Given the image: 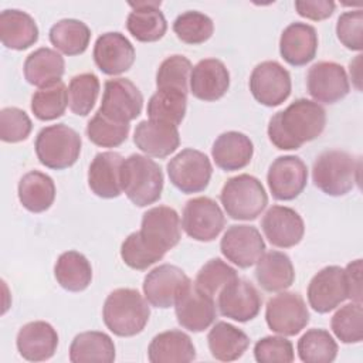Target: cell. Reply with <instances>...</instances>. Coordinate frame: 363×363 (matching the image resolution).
Here are the masks:
<instances>
[{
	"instance_id": "31",
	"label": "cell",
	"mask_w": 363,
	"mask_h": 363,
	"mask_svg": "<svg viewBox=\"0 0 363 363\" xmlns=\"http://www.w3.org/2000/svg\"><path fill=\"white\" fill-rule=\"evenodd\" d=\"M255 279L267 292L288 289L295 281V269L291 258L281 251H268L261 255L255 267Z\"/></svg>"
},
{
	"instance_id": "29",
	"label": "cell",
	"mask_w": 363,
	"mask_h": 363,
	"mask_svg": "<svg viewBox=\"0 0 363 363\" xmlns=\"http://www.w3.org/2000/svg\"><path fill=\"white\" fill-rule=\"evenodd\" d=\"M147 359L152 363H189L196 359V347L187 333L172 329L150 340Z\"/></svg>"
},
{
	"instance_id": "1",
	"label": "cell",
	"mask_w": 363,
	"mask_h": 363,
	"mask_svg": "<svg viewBox=\"0 0 363 363\" xmlns=\"http://www.w3.org/2000/svg\"><path fill=\"white\" fill-rule=\"evenodd\" d=\"M325 125L326 112L323 106L315 101L299 98L271 116L267 132L277 149L296 150L303 143L320 136Z\"/></svg>"
},
{
	"instance_id": "44",
	"label": "cell",
	"mask_w": 363,
	"mask_h": 363,
	"mask_svg": "<svg viewBox=\"0 0 363 363\" xmlns=\"http://www.w3.org/2000/svg\"><path fill=\"white\" fill-rule=\"evenodd\" d=\"M193 65L189 58L180 54H174L162 61L156 72L157 89H174L189 92L190 74Z\"/></svg>"
},
{
	"instance_id": "35",
	"label": "cell",
	"mask_w": 363,
	"mask_h": 363,
	"mask_svg": "<svg viewBox=\"0 0 363 363\" xmlns=\"http://www.w3.org/2000/svg\"><path fill=\"white\" fill-rule=\"evenodd\" d=\"M210 353L220 362H233L240 359L250 346V337L245 332L227 322H217L207 335Z\"/></svg>"
},
{
	"instance_id": "11",
	"label": "cell",
	"mask_w": 363,
	"mask_h": 363,
	"mask_svg": "<svg viewBox=\"0 0 363 363\" xmlns=\"http://www.w3.org/2000/svg\"><path fill=\"white\" fill-rule=\"evenodd\" d=\"M291 75L278 61H262L250 75V91L264 106L281 105L291 95Z\"/></svg>"
},
{
	"instance_id": "16",
	"label": "cell",
	"mask_w": 363,
	"mask_h": 363,
	"mask_svg": "<svg viewBox=\"0 0 363 363\" xmlns=\"http://www.w3.org/2000/svg\"><path fill=\"white\" fill-rule=\"evenodd\" d=\"M174 313L179 325L193 333L208 329L217 318L213 296L203 292L191 282L179 295L174 303Z\"/></svg>"
},
{
	"instance_id": "43",
	"label": "cell",
	"mask_w": 363,
	"mask_h": 363,
	"mask_svg": "<svg viewBox=\"0 0 363 363\" xmlns=\"http://www.w3.org/2000/svg\"><path fill=\"white\" fill-rule=\"evenodd\" d=\"M335 336L342 343H360L363 339V308L360 302L340 306L330 320Z\"/></svg>"
},
{
	"instance_id": "27",
	"label": "cell",
	"mask_w": 363,
	"mask_h": 363,
	"mask_svg": "<svg viewBox=\"0 0 363 363\" xmlns=\"http://www.w3.org/2000/svg\"><path fill=\"white\" fill-rule=\"evenodd\" d=\"M123 157L118 152H101L88 169V186L101 199H115L122 194L121 169Z\"/></svg>"
},
{
	"instance_id": "34",
	"label": "cell",
	"mask_w": 363,
	"mask_h": 363,
	"mask_svg": "<svg viewBox=\"0 0 363 363\" xmlns=\"http://www.w3.org/2000/svg\"><path fill=\"white\" fill-rule=\"evenodd\" d=\"M17 194L26 210L43 213L48 210L55 200V183L48 174L40 170H30L20 179Z\"/></svg>"
},
{
	"instance_id": "6",
	"label": "cell",
	"mask_w": 363,
	"mask_h": 363,
	"mask_svg": "<svg viewBox=\"0 0 363 363\" xmlns=\"http://www.w3.org/2000/svg\"><path fill=\"white\" fill-rule=\"evenodd\" d=\"M220 201L233 220H255L268 204V194L262 183L251 174L230 177L220 193Z\"/></svg>"
},
{
	"instance_id": "14",
	"label": "cell",
	"mask_w": 363,
	"mask_h": 363,
	"mask_svg": "<svg viewBox=\"0 0 363 363\" xmlns=\"http://www.w3.org/2000/svg\"><path fill=\"white\" fill-rule=\"evenodd\" d=\"M184 271L172 264H162L146 274L143 279V295L147 302L160 309L174 306L179 295L190 284Z\"/></svg>"
},
{
	"instance_id": "22",
	"label": "cell",
	"mask_w": 363,
	"mask_h": 363,
	"mask_svg": "<svg viewBox=\"0 0 363 363\" xmlns=\"http://www.w3.org/2000/svg\"><path fill=\"white\" fill-rule=\"evenodd\" d=\"M230 88V72L217 58L200 60L190 74V92L204 102H214L225 95Z\"/></svg>"
},
{
	"instance_id": "32",
	"label": "cell",
	"mask_w": 363,
	"mask_h": 363,
	"mask_svg": "<svg viewBox=\"0 0 363 363\" xmlns=\"http://www.w3.org/2000/svg\"><path fill=\"white\" fill-rule=\"evenodd\" d=\"M23 72L28 84L43 88L61 81L65 72V61L55 50L41 47L27 55Z\"/></svg>"
},
{
	"instance_id": "12",
	"label": "cell",
	"mask_w": 363,
	"mask_h": 363,
	"mask_svg": "<svg viewBox=\"0 0 363 363\" xmlns=\"http://www.w3.org/2000/svg\"><path fill=\"white\" fill-rule=\"evenodd\" d=\"M140 237L153 250L166 254L182 238V224L177 211L167 206H156L142 216Z\"/></svg>"
},
{
	"instance_id": "42",
	"label": "cell",
	"mask_w": 363,
	"mask_h": 363,
	"mask_svg": "<svg viewBox=\"0 0 363 363\" xmlns=\"http://www.w3.org/2000/svg\"><path fill=\"white\" fill-rule=\"evenodd\" d=\"M173 31L182 43L197 45L206 43L214 33L213 20L196 10H189L176 17L173 21Z\"/></svg>"
},
{
	"instance_id": "41",
	"label": "cell",
	"mask_w": 363,
	"mask_h": 363,
	"mask_svg": "<svg viewBox=\"0 0 363 363\" xmlns=\"http://www.w3.org/2000/svg\"><path fill=\"white\" fill-rule=\"evenodd\" d=\"M99 79L94 72H82L71 78L68 85V106L72 113L86 116L99 95Z\"/></svg>"
},
{
	"instance_id": "5",
	"label": "cell",
	"mask_w": 363,
	"mask_h": 363,
	"mask_svg": "<svg viewBox=\"0 0 363 363\" xmlns=\"http://www.w3.org/2000/svg\"><path fill=\"white\" fill-rule=\"evenodd\" d=\"M81 146L82 140L79 133L65 123L43 128L34 142L40 163L54 170L71 167L79 157Z\"/></svg>"
},
{
	"instance_id": "52",
	"label": "cell",
	"mask_w": 363,
	"mask_h": 363,
	"mask_svg": "<svg viewBox=\"0 0 363 363\" xmlns=\"http://www.w3.org/2000/svg\"><path fill=\"white\" fill-rule=\"evenodd\" d=\"M345 279L347 286V298L362 303V259L357 258L346 265Z\"/></svg>"
},
{
	"instance_id": "39",
	"label": "cell",
	"mask_w": 363,
	"mask_h": 363,
	"mask_svg": "<svg viewBox=\"0 0 363 363\" xmlns=\"http://www.w3.org/2000/svg\"><path fill=\"white\" fill-rule=\"evenodd\" d=\"M296 349L305 363H330L337 356V343L325 329L306 330L298 340Z\"/></svg>"
},
{
	"instance_id": "9",
	"label": "cell",
	"mask_w": 363,
	"mask_h": 363,
	"mask_svg": "<svg viewBox=\"0 0 363 363\" xmlns=\"http://www.w3.org/2000/svg\"><path fill=\"white\" fill-rule=\"evenodd\" d=\"M224 225V213L213 199L200 196L186 203L182 216V227L190 238L210 242L220 235Z\"/></svg>"
},
{
	"instance_id": "15",
	"label": "cell",
	"mask_w": 363,
	"mask_h": 363,
	"mask_svg": "<svg viewBox=\"0 0 363 363\" xmlns=\"http://www.w3.org/2000/svg\"><path fill=\"white\" fill-rule=\"evenodd\" d=\"M267 182L275 200H294L306 187L308 167L299 156H278L269 164Z\"/></svg>"
},
{
	"instance_id": "36",
	"label": "cell",
	"mask_w": 363,
	"mask_h": 363,
	"mask_svg": "<svg viewBox=\"0 0 363 363\" xmlns=\"http://www.w3.org/2000/svg\"><path fill=\"white\" fill-rule=\"evenodd\" d=\"M54 277L65 291L81 292L92 281V267L84 254L74 250L65 251L54 265Z\"/></svg>"
},
{
	"instance_id": "50",
	"label": "cell",
	"mask_w": 363,
	"mask_h": 363,
	"mask_svg": "<svg viewBox=\"0 0 363 363\" xmlns=\"http://www.w3.org/2000/svg\"><path fill=\"white\" fill-rule=\"evenodd\" d=\"M336 35L339 41L352 51L363 48V11L349 10L339 16L336 21Z\"/></svg>"
},
{
	"instance_id": "38",
	"label": "cell",
	"mask_w": 363,
	"mask_h": 363,
	"mask_svg": "<svg viewBox=\"0 0 363 363\" xmlns=\"http://www.w3.org/2000/svg\"><path fill=\"white\" fill-rule=\"evenodd\" d=\"M187 109V94L174 89H157L147 102L149 119L179 126Z\"/></svg>"
},
{
	"instance_id": "28",
	"label": "cell",
	"mask_w": 363,
	"mask_h": 363,
	"mask_svg": "<svg viewBox=\"0 0 363 363\" xmlns=\"http://www.w3.org/2000/svg\"><path fill=\"white\" fill-rule=\"evenodd\" d=\"M254 155L251 139L237 130H228L217 136L211 147V156L217 167L224 172H235L250 164Z\"/></svg>"
},
{
	"instance_id": "30",
	"label": "cell",
	"mask_w": 363,
	"mask_h": 363,
	"mask_svg": "<svg viewBox=\"0 0 363 363\" xmlns=\"http://www.w3.org/2000/svg\"><path fill=\"white\" fill-rule=\"evenodd\" d=\"M38 40L35 20L26 11L6 9L0 13V41L6 48L23 51Z\"/></svg>"
},
{
	"instance_id": "2",
	"label": "cell",
	"mask_w": 363,
	"mask_h": 363,
	"mask_svg": "<svg viewBox=\"0 0 363 363\" xmlns=\"http://www.w3.org/2000/svg\"><path fill=\"white\" fill-rule=\"evenodd\" d=\"M150 306L138 289L118 288L112 291L102 308L105 326L116 336L130 337L140 333L149 322Z\"/></svg>"
},
{
	"instance_id": "47",
	"label": "cell",
	"mask_w": 363,
	"mask_h": 363,
	"mask_svg": "<svg viewBox=\"0 0 363 363\" xmlns=\"http://www.w3.org/2000/svg\"><path fill=\"white\" fill-rule=\"evenodd\" d=\"M121 257L129 268L143 271L160 261L164 254L149 247L140 237V233L135 231L123 240L121 245Z\"/></svg>"
},
{
	"instance_id": "19",
	"label": "cell",
	"mask_w": 363,
	"mask_h": 363,
	"mask_svg": "<svg viewBox=\"0 0 363 363\" xmlns=\"http://www.w3.org/2000/svg\"><path fill=\"white\" fill-rule=\"evenodd\" d=\"M308 302L318 313H328L347 299L345 271L339 265H328L318 271L308 284Z\"/></svg>"
},
{
	"instance_id": "18",
	"label": "cell",
	"mask_w": 363,
	"mask_h": 363,
	"mask_svg": "<svg viewBox=\"0 0 363 363\" xmlns=\"http://www.w3.org/2000/svg\"><path fill=\"white\" fill-rule=\"evenodd\" d=\"M261 305L262 298L258 289L244 278L233 279L218 292L220 313L235 322L244 323L254 319L259 313Z\"/></svg>"
},
{
	"instance_id": "20",
	"label": "cell",
	"mask_w": 363,
	"mask_h": 363,
	"mask_svg": "<svg viewBox=\"0 0 363 363\" xmlns=\"http://www.w3.org/2000/svg\"><path fill=\"white\" fill-rule=\"evenodd\" d=\"M265 238L278 248L298 245L305 234V224L298 211L286 206H272L261 220Z\"/></svg>"
},
{
	"instance_id": "40",
	"label": "cell",
	"mask_w": 363,
	"mask_h": 363,
	"mask_svg": "<svg viewBox=\"0 0 363 363\" xmlns=\"http://www.w3.org/2000/svg\"><path fill=\"white\" fill-rule=\"evenodd\" d=\"M68 106V89L62 81L38 88L31 96V111L40 121H54Z\"/></svg>"
},
{
	"instance_id": "48",
	"label": "cell",
	"mask_w": 363,
	"mask_h": 363,
	"mask_svg": "<svg viewBox=\"0 0 363 363\" xmlns=\"http://www.w3.org/2000/svg\"><path fill=\"white\" fill-rule=\"evenodd\" d=\"M31 129V119L23 109L7 106L0 111V139L3 142H23L28 138Z\"/></svg>"
},
{
	"instance_id": "51",
	"label": "cell",
	"mask_w": 363,
	"mask_h": 363,
	"mask_svg": "<svg viewBox=\"0 0 363 363\" xmlns=\"http://www.w3.org/2000/svg\"><path fill=\"white\" fill-rule=\"evenodd\" d=\"M335 7L336 4L332 0H296L295 1V9L298 14L313 21L329 18L333 14Z\"/></svg>"
},
{
	"instance_id": "26",
	"label": "cell",
	"mask_w": 363,
	"mask_h": 363,
	"mask_svg": "<svg viewBox=\"0 0 363 363\" xmlns=\"http://www.w3.org/2000/svg\"><path fill=\"white\" fill-rule=\"evenodd\" d=\"M132 11L126 18V28L140 43L159 41L167 30V21L160 11V0L130 1Z\"/></svg>"
},
{
	"instance_id": "17",
	"label": "cell",
	"mask_w": 363,
	"mask_h": 363,
	"mask_svg": "<svg viewBox=\"0 0 363 363\" xmlns=\"http://www.w3.org/2000/svg\"><path fill=\"white\" fill-rule=\"evenodd\" d=\"M306 88L315 102L335 104L349 94L350 84L340 64L319 61L308 69Z\"/></svg>"
},
{
	"instance_id": "33",
	"label": "cell",
	"mask_w": 363,
	"mask_h": 363,
	"mask_svg": "<svg viewBox=\"0 0 363 363\" xmlns=\"http://www.w3.org/2000/svg\"><path fill=\"white\" fill-rule=\"evenodd\" d=\"M115 356V343L105 332L88 330L78 333L69 345V360L72 363H112Z\"/></svg>"
},
{
	"instance_id": "25",
	"label": "cell",
	"mask_w": 363,
	"mask_h": 363,
	"mask_svg": "<svg viewBox=\"0 0 363 363\" xmlns=\"http://www.w3.org/2000/svg\"><path fill=\"white\" fill-rule=\"evenodd\" d=\"M133 143L146 156L162 159L179 147L180 135L174 125L152 119L140 121L133 132Z\"/></svg>"
},
{
	"instance_id": "24",
	"label": "cell",
	"mask_w": 363,
	"mask_h": 363,
	"mask_svg": "<svg viewBox=\"0 0 363 363\" xmlns=\"http://www.w3.org/2000/svg\"><path fill=\"white\" fill-rule=\"evenodd\" d=\"M318 51V34L313 26L295 21L284 28L279 38V54L292 67L311 62Z\"/></svg>"
},
{
	"instance_id": "21",
	"label": "cell",
	"mask_w": 363,
	"mask_h": 363,
	"mask_svg": "<svg viewBox=\"0 0 363 363\" xmlns=\"http://www.w3.org/2000/svg\"><path fill=\"white\" fill-rule=\"evenodd\" d=\"M92 55L96 67L106 75L126 72L136 58L135 47L119 31H108L99 35L95 41Z\"/></svg>"
},
{
	"instance_id": "3",
	"label": "cell",
	"mask_w": 363,
	"mask_h": 363,
	"mask_svg": "<svg viewBox=\"0 0 363 363\" xmlns=\"http://www.w3.org/2000/svg\"><path fill=\"white\" fill-rule=\"evenodd\" d=\"M360 160L339 149L322 152L312 166V182L322 193L339 197L359 183Z\"/></svg>"
},
{
	"instance_id": "4",
	"label": "cell",
	"mask_w": 363,
	"mask_h": 363,
	"mask_svg": "<svg viewBox=\"0 0 363 363\" xmlns=\"http://www.w3.org/2000/svg\"><path fill=\"white\" fill-rule=\"evenodd\" d=\"M122 191L138 207L156 203L163 190L162 167L149 156L132 153L123 159L121 169Z\"/></svg>"
},
{
	"instance_id": "7",
	"label": "cell",
	"mask_w": 363,
	"mask_h": 363,
	"mask_svg": "<svg viewBox=\"0 0 363 363\" xmlns=\"http://www.w3.org/2000/svg\"><path fill=\"white\" fill-rule=\"evenodd\" d=\"M166 169L172 184L184 194L206 190L213 174L207 155L193 147H186L173 156Z\"/></svg>"
},
{
	"instance_id": "45",
	"label": "cell",
	"mask_w": 363,
	"mask_h": 363,
	"mask_svg": "<svg viewBox=\"0 0 363 363\" xmlns=\"http://www.w3.org/2000/svg\"><path fill=\"white\" fill-rule=\"evenodd\" d=\"M129 130V123L115 122L96 111L89 119L85 132L94 145L101 147H116L128 139Z\"/></svg>"
},
{
	"instance_id": "13",
	"label": "cell",
	"mask_w": 363,
	"mask_h": 363,
	"mask_svg": "<svg viewBox=\"0 0 363 363\" xmlns=\"http://www.w3.org/2000/svg\"><path fill=\"white\" fill-rule=\"evenodd\" d=\"M220 251L238 268H250L265 252V242L257 227L234 224L223 234Z\"/></svg>"
},
{
	"instance_id": "49",
	"label": "cell",
	"mask_w": 363,
	"mask_h": 363,
	"mask_svg": "<svg viewBox=\"0 0 363 363\" xmlns=\"http://www.w3.org/2000/svg\"><path fill=\"white\" fill-rule=\"evenodd\" d=\"M258 363H291L295 357L292 342L284 336H264L254 346Z\"/></svg>"
},
{
	"instance_id": "23",
	"label": "cell",
	"mask_w": 363,
	"mask_h": 363,
	"mask_svg": "<svg viewBox=\"0 0 363 363\" xmlns=\"http://www.w3.org/2000/svg\"><path fill=\"white\" fill-rule=\"evenodd\" d=\"M20 356L28 362H44L54 356L58 346V333L44 320L23 325L16 337Z\"/></svg>"
},
{
	"instance_id": "10",
	"label": "cell",
	"mask_w": 363,
	"mask_h": 363,
	"mask_svg": "<svg viewBox=\"0 0 363 363\" xmlns=\"http://www.w3.org/2000/svg\"><path fill=\"white\" fill-rule=\"evenodd\" d=\"M142 108L143 95L130 79L112 78L105 82L99 113L115 122L129 123L140 115Z\"/></svg>"
},
{
	"instance_id": "37",
	"label": "cell",
	"mask_w": 363,
	"mask_h": 363,
	"mask_svg": "<svg viewBox=\"0 0 363 363\" xmlns=\"http://www.w3.org/2000/svg\"><path fill=\"white\" fill-rule=\"evenodd\" d=\"M51 44L65 55L85 52L91 40L89 27L77 18H61L54 23L48 33Z\"/></svg>"
},
{
	"instance_id": "8",
	"label": "cell",
	"mask_w": 363,
	"mask_h": 363,
	"mask_svg": "<svg viewBox=\"0 0 363 363\" xmlns=\"http://www.w3.org/2000/svg\"><path fill=\"white\" fill-rule=\"evenodd\" d=\"M309 311L298 292L281 291L269 298L265 308L268 328L282 336H295L309 323Z\"/></svg>"
},
{
	"instance_id": "46",
	"label": "cell",
	"mask_w": 363,
	"mask_h": 363,
	"mask_svg": "<svg viewBox=\"0 0 363 363\" xmlns=\"http://www.w3.org/2000/svg\"><path fill=\"white\" fill-rule=\"evenodd\" d=\"M235 278H238L235 268L224 262L221 258H211L199 269L194 285L203 292L214 296Z\"/></svg>"
}]
</instances>
